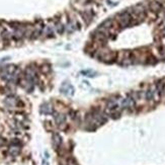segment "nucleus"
I'll list each match as a JSON object with an SVG mask.
<instances>
[{
  "instance_id": "17",
  "label": "nucleus",
  "mask_w": 165,
  "mask_h": 165,
  "mask_svg": "<svg viewBox=\"0 0 165 165\" xmlns=\"http://www.w3.org/2000/svg\"><path fill=\"white\" fill-rule=\"evenodd\" d=\"M4 144V141L2 140V139L1 138H0V146H2Z\"/></svg>"
},
{
  "instance_id": "1",
  "label": "nucleus",
  "mask_w": 165,
  "mask_h": 165,
  "mask_svg": "<svg viewBox=\"0 0 165 165\" xmlns=\"http://www.w3.org/2000/svg\"><path fill=\"white\" fill-rule=\"evenodd\" d=\"M132 15L128 11H123L118 14V21L121 28H127L132 23Z\"/></svg>"
},
{
  "instance_id": "5",
  "label": "nucleus",
  "mask_w": 165,
  "mask_h": 165,
  "mask_svg": "<svg viewBox=\"0 0 165 165\" xmlns=\"http://www.w3.org/2000/svg\"><path fill=\"white\" fill-rule=\"evenodd\" d=\"M20 105V101L17 98L13 97V96H8L5 98L4 101V106H5L9 110H12V108H15L16 106H18Z\"/></svg>"
},
{
  "instance_id": "7",
  "label": "nucleus",
  "mask_w": 165,
  "mask_h": 165,
  "mask_svg": "<svg viewBox=\"0 0 165 165\" xmlns=\"http://www.w3.org/2000/svg\"><path fill=\"white\" fill-rule=\"evenodd\" d=\"M116 54L115 53H111V52H103V53H101V55L99 56V58H101V60L105 61V62H111V59L115 58Z\"/></svg>"
},
{
  "instance_id": "2",
  "label": "nucleus",
  "mask_w": 165,
  "mask_h": 165,
  "mask_svg": "<svg viewBox=\"0 0 165 165\" xmlns=\"http://www.w3.org/2000/svg\"><path fill=\"white\" fill-rule=\"evenodd\" d=\"M20 153V142L17 141L15 139V141H12L10 147L8 148V154L12 157H16Z\"/></svg>"
},
{
  "instance_id": "9",
  "label": "nucleus",
  "mask_w": 165,
  "mask_h": 165,
  "mask_svg": "<svg viewBox=\"0 0 165 165\" xmlns=\"http://www.w3.org/2000/svg\"><path fill=\"white\" fill-rule=\"evenodd\" d=\"M61 144H62V138H61V136L58 133H54L53 134V145L55 147V149H58Z\"/></svg>"
},
{
  "instance_id": "3",
  "label": "nucleus",
  "mask_w": 165,
  "mask_h": 165,
  "mask_svg": "<svg viewBox=\"0 0 165 165\" xmlns=\"http://www.w3.org/2000/svg\"><path fill=\"white\" fill-rule=\"evenodd\" d=\"M131 15H133L136 18L143 19L145 17V9L142 5H136L131 8Z\"/></svg>"
},
{
  "instance_id": "12",
  "label": "nucleus",
  "mask_w": 165,
  "mask_h": 165,
  "mask_svg": "<svg viewBox=\"0 0 165 165\" xmlns=\"http://www.w3.org/2000/svg\"><path fill=\"white\" fill-rule=\"evenodd\" d=\"M155 94H157L156 93V90L155 89H148L145 92V98L147 99V101H153L154 97H155Z\"/></svg>"
},
{
  "instance_id": "11",
  "label": "nucleus",
  "mask_w": 165,
  "mask_h": 165,
  "mask_svg": "<svg viewBox=\"0 0 165 165\" xmlns=\"http://www.w3.org/2000/svg\"><path fill=\"white\" fill-rule=\"evenodd\" d=\"M54 119H55V121L57 125H62L65 123V116L61 115V114H58V112H55L54 114Z\"/></svg>"
},
{
  "instance_id": "16",
  "label": "nucleus",
  "mask_w": 165,
  "mask_h": 165,
  "mask_svg": "<svg viewBox=\"0 0 165 165\" xmlns=\"http://www.w3.org/2000/svg\"><path fill=\"white\" fill-rule=\"evenodd\" d=\"M42 165H50L49 162L47 161V160H43V164Z\"/></svg>"
},
{
  "instance_id": "15",
  "label": "nucleus",
  "mask_w": 165,
  "mask_h": 165,
  "mask_svg": "<svg viewBox=\"0 0 165 165\" xmlns=\"http://www.w3.org/2000/svg\"><path fill=\"white\" fill-rule=\"evenodd\" d=\"M53 29H52L50 27H48L47 28V34H48V37H53Z\"/></svg>"
},
{
  "instance_id": "6",
  "label": "nucleus",
  "mask_w": 165,
  "mask_h": 165,
  "mask_svg": "<svg viewBox=\"0 0 165 165\" xmlns=\"http://www.w3.org/2000/svg\"><path fill=\"white\" fill-rule=\"evenodd\" d=\"M60 90H61V92L65 95H73V93H74V88H73V86L70 83H68V82H64L62 86H61Z\"/></svg>"
},
{
  "instance_id": "8",
  "label": "nucleus",
  "mask_w": 165,
  "mask_h": 165,
  "mask_svg": "<svg viewBox=\"0 0 165 165\" xmlns=\"http://www.w3.org/2000/svg\"><path fill=\"white\" fill-rule=\"evenodd\" d=\"M41 112L44 115H50L53 112V110H52V106L49 102H45L41 106Z\"/></svg>"
},
{
  "instance_id": "10",
  "label": "nucleus",
  "mask_w": 165,
  "mask_h": 165,
  "mask_svg": "<svg viewBox=\"0 0 165 165\" xmlns=\"http://www.w3.org/2000/svg\"><path fill=\"white\" fill-rule=\"evenodd\" d=\"M155 90H156V93H157L159 97L164 93V84L162 83V82H157V83H156Z\"/></svg>"
},
{
  "instance_id": "4",
  "label": "nucleus",
  "mask_w": 165,
  "mask_h": 165,
  "mask_svg": "<svg viewBox=\"0 0 165 165\" xmlns=\"http://www.w3.org/2000/svg\"><path fill=\"white\" fill-rule=\"evenodd\" d=\"M120 105L123 108H128V110H131V108H134V106H135V99L133 98L132 95H128L126 98L121 99Z\"/></svg>"
},
{
  "instance_id": "14",
  "label": "nucleus",
  "mask_w": 165,
  "mask_h": 165,
  "mask_svg": "<svg viewBox=\"0 0 165 165\" xmlns=\"http://www.w3.org/2000/svg\"><path fill=\"white\" fill-rule=\"evenodd\" d=\"M56 28H57V32L59 34H62L64 32V27H63L62 23H57V27Z\"/></svg>"
},
{
  "instance_id": "13",
  "label": "nucleus",
  "mask_w": 165,
  "mask_h": 165,
  "mask_svg": "<svg viewBox=\"0 0 165 165\" xmlns=\"http://www.w3.org/2000/svg\"><path fill=\"white\" fill-rule=\"evenodd\" d=\"M161 8H162L161 4H160L159 2H157V1H153V2H151V4H150V9L152 11H154V12L160 11L161 10Z\"/></svg>"
}]
</instances>
